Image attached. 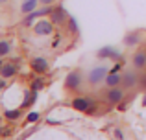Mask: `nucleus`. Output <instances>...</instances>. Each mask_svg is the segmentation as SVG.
<instances>
[{
	"mask_svg": "<svg viewBox=\"0 0 146 140\" xmlns=\"http://www.w3.org/2000/svg\"><path fill=\"white\" fill-rule=\"evenodd\" d=\"M91 105L93 103H91L87 98H74V100H72V107H74L76 111H82V112H87Z\"/></svg>",
	"mask_w": 146,
	"mask_h": 140,
	"instance_id": "obj_6",
	"label": "nucleus"
},
{
	"mask_svg": "<svg viewBox=\"0 0 146 140\" xmlns=\"http://www.w3.org/2000/svg\"><path fill=\"white\" fill-rule=\"evenodd\" d=\"M0 66H2V65H0Z\"/></svg>",
	"mask_w": 146,
	"mask_h": 140,
	"instance_id": "obj_28",
	"label": "nucleus"
},
{
	"mask_svg": "<svg viewBox=\"0 0 146 140\" xmlns=\"http://www.w3.org/2000/svg\"><path fill=\"white\" fill-rule=\"evenodd\" d=\"M115 137H117V140H124V133H122V131H115Z\"/></svg>",
	"mask_w": 146,
	"mask_h": 140,
	"instance_id": "obj_20",
	"label": "nucleus"
},
{
	"mask_svg": "<svg viewBox=\"0 0 146 140\" xmlns=\"http://www.w3.org/2000/svg\"><path fill=\"white\" fill-rule=\"evenodd\" d=\"M133 65H135V68H144L146 66V54L144 52H137V54H133Z\"/></svg>",
	"mask_w": 146,
	"mask_h": 140,
	"instance_id": "obj_12",
	"label": "nucleus"
},
{
	"mask_svg": "<svg viewBox=\"0 0 146 140\" xmlns=\"http://www.w3.org/2000/svg\"><path fill=\"white\" fill-rule=\"evenodd\" d=\"M139 79L141 78L135 74V72H126V74L122 76V85H124V87H133Z\"/></svg>",
	"mask_w": 146,
	"mask_h": 140,
	"instance_id": "obj_10",
	"label": "nucleus"
},
{
	"mask_svg": "<svg viewBox=\"0 0 146 140\" xmlns=\"http://www.w3.org/2000/svg\"><path fill=\"white\" fill-rule=\"evenodd\" d=\"M32 68L35 72H39V74H43V72L48 70V61L44 57H35V59H32Z\"/></svg>",
	"mask_w": 146,
	"mask_h": 140,
	"instance_id": "obj_7",
	"label": "nucleus"
},
{
	"mask_svg": "<svg viewBox=\"0 0 146 140\" xmlns=\"http://www.w3.org/2000/svg\"><path fill=\"white\" fill-rule=\"evenodd\" d=\"M44 87V79L43 78H35L33 79V83H32V90L35 92V90H41Z\"/></svg>",
	"mask_w": 146,
	"mask_h": 140,
	"instance_id": "obj_15",
	"label": "nucleus"
},
{
	"mask_svg": "<svg viewBox=\"0 0 146 140\" xmlns=\"http://www.w3.org/2000/svg\"><path fill=\"white\" fill-rule=\"evenodd\" d=\"M118 111H126V101H118Z\"/></svg>",
	"mask_w": 146,
	"mask_h": 140,
	"instance_id": "obj_21",
	"label": "nucleus"
},
{
	"mask_svg": "<svg viewBox=\"0 0 146 140\" xmlns=\"http://www.w3.org/2000/svg\"><path fill=\"white\" fill-rule=\"evenodd\" d=\"M106 98H107L109 103H118V101L124 100V90H122L120 87H111V89L107 90Z\"/></svg>",
	"mask_w": 146,
	"mask_h": 140,
	"instance_id": "obj_2",
	"label": "nucleus"
},
{
	"mask_svg": "<svg viewBox=\"0 0 146 140\" xmlns=\"http://www.w3.org/2000/svg\"><path fill=\"white\" fill-rule=\"evenodd\" d=\"M122 83V76L118 74V72H109L106 78V85L107 87H118Z\"/></svg>",
	"mask_w": 146,
	"mask_h": 140,
	"instance_id": "obj_9",
	"label": "nucleus"
},
{
	"mask_svg": "<svg viewBox=\"0 0 146 140\" xmlns=\"http://www.w3.org/2000/svg\"><path fill=\"white\" fill-rule=\"evenodd\" d=\"M68 26H70V30H72V32H78V26H76V18L68 17Z\"/></svg>",
	"mask_w": 146,
	"mask_h": 140,
	"instance_id": "obj_19",
	"label": "nucleus"
},
{
	"mask_svg": "<svg viewBox=\"0 0 146 140\" xmlns=\"http://www.w3.org/2000/svg\"><path fill=\"white\" fill-rule=\"evenodd\" d=\"M0 74H2V78H13L15 74H17V65L15 63H4L2 66H0Z\"/></svg>",
	"mask_w": 146,
	"mask_h": 140,
	"instance_id": "obj_8",
	"label": "nucleus"
},
{
	"mask_svg": "<svg viewBox=\"0 0 146 140\" xmlns=\"http://www.w3.org/2000/svg\"><path fill=\"white\" fill-rule=\"evenodd\" d=\"M33 32L35 35H50L52 33V20H39L35 26H33Z\"/></svg>",
	"mask_w": 146,
	"mask_h": 140,
	"instance_id": "obj_5",
	"label": "nucleus"
},
{
	"mask_svg": "<svg viewBox=\"0 0 146 140\" xmlns=\"http://www.w3.org/2000/svg\"><path fill=\"white\" fill-rule=\"evenodd\" d=\"M0 135H2V137H7V135H9V129H0Z\"/></svg>",
	"mask_w": 146,
	"mask_h": 140,
	"instance_id": "obj_22",
	"label": "nucleus"
},
{
	"mask_svg": "<svg viewBox=\"0 0 146 140\" xmlns=\"http://www.w3.org/2000/svg\"><path fill=\"white\" fill-rule=\"evenodd\" d=\"M35 7H37V0H24L22 6H21V11L28 15V13H32V11H35Z\"/></svg>",
	"mask_w": 146,
	"mask_h": 140,
	"instance_id": "obj_13",
	"label": "nucleus"
},
{
	"mask_svg": "<svg viewBox=\"0 0 146 140\" xmlns=\"http://www.w3.org/2000/svg\"><path fill=\"white\" fill-rule=\"evenodd\" d=\"M26 120H28V124H32V122H37V120H39V114H37V112H30V114L26 116Z\"/></svg>",
	"mask_w": 146,
	"mask_h": 140,
	"instance_id": "obj_18",
	"label": "nucleus"
},
{
	"mask_svg": "<svg viewBox=\"0 0 146 140\" xmlns=\"http://www.w3.org/2000/svg\"><path fill=\"white\" fill-rule=\"evenodd\" d=\"M4 116H6L7 120H17L19 116H21V111H9V109H7V111L4 112Z\"/></svg>",
	"mask_w": 146,
	"mask_h": 140,
	"instance_id": "obj_17",
	"label": "nucleus"
},
{
	"mask_svg": "<svg viewBox=\"0 0 146 140\" xmlns=\"http://www.w3.org/2000/svg\"><path fill=\"white\" fill-rule=\"evenodd\" d=\"M2 87H4V79H0V89H2Z\"/></svg>",
	"mask_w": 146,
	"mask_h": 140,
	"instance_id": "obj_26",
	"label": "nucleus"
},
{
	"mask_svg": "<svg viewBox=\"0 0 146 140\" xmlns=\"http://www.w3.org/2000/svg\"><path fill=\"white\" fill-rule=\"evenodd\" d=\"M41 2H43L44 6H48V4H52V0H41Z\"/></svg>",
	"mask_w": 146,
	"mask_h": 140,
	"instance_id": "obj_24",
	"label": "nucleus"
},
{
	"mask_svg": "<svg viewBox=\"0 0 146 140\" xmlns=\"http://www.w3.org/2000/svg\"><path fill=\"white\" fill-rule=\"evenodd\" d=\"M141 85H143V87H144V89H146V74L143 76V78H141Z\"/></svg>",
	"mask_w": 146,
	"mask_h": 140,
	"instance_id": "obj_23",
	"label": "nucleus"
},
{
	"mask_svg": "<svg viewBox=\"0 0 146 140\" xmlns=\"http://www.w3.org/2000/svg\"><path fill=\"white\" fill-rule=\"evenodd\" d=\"M9 43H7V41H0V57H2V55H7L9 54Z\"/></svg>",
	"mask_w": 146,
	"mask_h": 140,
	"instance_id": "obj_16",
	"label": "nucleus"
},
{
	"mask_svg": "<svg viewBox=\"0 0 146 140\" xmlns=\"http://www.w3.org/2000/svg\"><path fill=\"white\" fill-rule=\"evenodd\" d=\"M98 57H111V59H122V55L113 48H102L98 50Z\"/></svg>",
	"mask_w": 146,
	"mask_h": 140,
	"instance_id": "obj_11",
	"label": "nucleus"
},
{
	"mask_svg": "<svg viewBox=\"0 0 146 140\" xmlns=\"http://www.w3.org/2000/svg\"><path fill=\"white\" fill-rule=\"evenodd\" d=\"M2 2H7V0H0V4H2Z\"/></svg>",
	"mask_w": 146,
	"mask_h": 140,
	"instance_id": "obj_27",
	"label": "nucleus"
},
{
	"mask_svg": "<svg viewBox=\"0 0 146 140\" xmlns=\"http://www.w3.org/2000/svg\"><path fill=\"white\" fill-rule=\"evenodd\" d=\"M80 85H82V74L80 72H70L67 76V79H65V87L70 90H76Z\"/></svg>",
	"mask_w": 146,
	"mask_h": 140,
	"instance_id": "obj_3",
	"label": "nucleus"
},
{
	"mask_svg": "<svg viewBox=\"0 0 146 140\" xmlns=\"http://www.w3.org/2000/svg\"><path fill=\"white\" fill-rule=\"evenodd\" d=\"M143 105H144V107H146V96L143 98Z\"/></svg>",
	"mask_w": 146,
	"mask_h": 140,
	"instance_id": "obj_25",
	"label": "nucleus"
},
{
	"mask_svg": "<svg viewBox=\"0 0 146 140\" xmlns=\"http://www.w3.org/2000/svg\"><path fill=\"white\" fill-rule=\"evenodd\" d=\"M107 74H109V72H107L106 66H96V68H93L89 72V83L96 85V83H100V81H106Z\"/></svg>",
	"mask_w": 146,
	"mask_h": 140,
	"instance_id": "obj_1",
	"label": "nucleus"
},
{
	"mask_svg": "<svg viewBox=\"0 0 146 140\" xmlns=\"http://www.w3.org/2000/svg\"><path fill=\"white\" fill-rule=\"evenodd\" d=\"M50 20H52L54 24H65V22H68V18H67L65 9L59 6V7H54V9H52V13H50Z\"/></svg>",
	"mask_w": 146,
	"mask_h": 140,
	"instance_id": "obj_4",
	"label": "nucleus"
},
{
	"mask_svg": "<svg viewBox=\"0 0 146 140\" xmlns=\"http://www.w3.org/2000/svg\"><path fill=\"white\" fill-rule=\"evenodd\" d=\"M139 33H129V35H126L124 37V44L126 46H133V44H137L139 43Z\"/></svg>",
	"mask_w": 146,
	"mask_h": 140,
	"instance_id": "obj_14",
	"label": "nucleus"
}]
</instances>
